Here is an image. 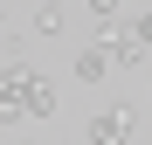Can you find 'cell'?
Here are the masks:
<instances>
[{
	"instance_id": "6da1fadb",
	"label": "cell",
	"mask_w": 152,
	"mask_h": 145,
	"mask_svg": "<svg viewBox=\"0 0 152 145\" xmlns=\"http://www.w3.org/2000/svg\"><path fill=\"white\" fill-rule=\"evenodd\" d=\"M0 90H14L21 97V104H28V117H48V111H56V83H48L42 76V69H28V62H0Z\"/></svg>"
},
{
	"instance_id": "277c9868",
	"label": "cell",
	"mask_w": 152,
	"mask_h": 145,
	"mask_svg": "<svg viewBox=\"0 0 152 145\" xmlns=\"http://www.w3.org/2000/svg\"><path fill=\"white\" fill-rule=\"evenodd\" d=\"M111 69H118V62L104 55V48H76V76H83V83H104Z\"/></svg>"
},
{
	"instance_id": "9c48e42d",
	"label": "cell",
	"mask_w": 152,
	"mask_h": 145,
	"mask_svg": "<svg viewBox=\"0 0 152 145\" xmlns=\"http://www.w3.org/2000/svg\"><path fill=\"white\" fill-rule=\"evenodd\" d=\"M21 145H35V138H21Z\"/></svg>"
},
{
	"instance_id": "3957f363",
	"label": "cell",
	"mask_w": 152,
	"mask_h": 145,
	"mask_svg": "<svg viewBox=\"0 0 152 145\" xmlns=\"http://www.w3.org/2000/svg\"><path fill=\"white\" fill-rule=\"evenodd\" d=\"M104 55H111V62H124V69H138V62H145V48L132 42V28H111V35H104Z\"/></svg>"
},
{
	"instance_id": "5b68a950",
	"label": "cell",
	"mask_w": 152,
	"mask_h": 145,
	"mask_svg": "<svg viewBox=\"0 0 152 145\" xmlns=\"http://www.w3.org/2000/svg\"><path fill=\"white\" fill-rule=\"evenodd\" d=\"M35 35H62V0H42L35 7Z\"/></svg>"
},
{
	"instance_id": "52a82bcc",
	"label": "cell",
	"mask_w": 152,
	"mask_h": 145,
	"mask_svg": "<svg viewBox=\"0 0 152 145\" xmlns=\"http://www.w3.org/2000/svg\"><path fill=\"white\" fill-rule=\"evenodd\" d=\"M21 117H28V104H21L14 90H0V125H21Z\"/></svg>"
},
{
	"instance_id": "8992f818",
	"label": "cell",
	"mask_w": 152,
	"mask_h": 145,
	"mask_svg": "<svg viewBox=\"0 0 152 145\" xmlns=\"http://www.w3.org/2000/svg\"><path fill=\"white\" fill-rule=\"evenodd\" d=\"M124 28H132V42H138L145 55H152V7H145V14H132V21H124Z\"/></svg>"
},
{
	"instance_id": "7a4b0ae2",
	"label": "cell",
	"mask_w": 152,
	"mask_h": 145,
	"mask_svg": "<svg viewBox=\"0 0 152 145\" xmlns=\"http://www.w3.org/2000/svg\"><path fill=\"white\" fill-rule=\"evenodd\" d=\"M83 138H90V145H132V138H138V111H132V104H97L90 125H83Z\"/></svg>"
},
{
	"instance_id": "ba28073f",
	"label": "cell",
	"mask_w": 152,
	"mask_h": 145,
	"mask_svg": "<svg viewBox=\"0 0 152 145\" xmlns=\"http://www.w3.org/2000/svg\"><path fill=\"white\" fill-rule=\"evenodd\" d=\"M90 14H97V21H118V14H124V0H90Z\"/></svg>"
}]
</instances>
